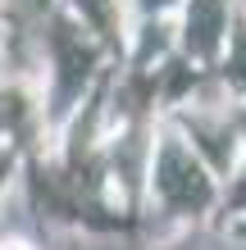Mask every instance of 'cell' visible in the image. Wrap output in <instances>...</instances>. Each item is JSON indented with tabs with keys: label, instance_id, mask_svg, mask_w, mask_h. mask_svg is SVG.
<instances>
[{
	"label": "cell",
	"instance_id": "7a4b0ae2",
	"mask_svg": "<svg viewBox=\"0 0 246 250\" xmlns=\"http://www.w3.org/2000/svg\"><path fill=\"white\" fill-rule=\"evenodd\" d=\"M228 32V5L224 0H187V19H182V46L196 60H210L219 50V41Z\"/></svg>",
	"mask_w": 246,
	"mask_h": 250
},
{
	"label": "cell",
	"instance_id": "3957f363",
	"mask_svg": "<svg viewBox=\"0 0 246 250\" xmlns=\"http://www.w3.org/2000/svg\"><path fill=\"white\" fill-rule=\"evenodd\" d=\"M242 127H246V119H242Z\"/></svg>",
	"mask_w": 246,
	"mask_h": 250
},
{
	"label": "cell",
	"instance_id": "6da1fadb",
	"mask_svg": "<svg viewBox=\"0 0 246 250\" xmlns=\"http://www.w3.org/2000/svg\"><path fill=\"white\" fill-rule=\"evenodd\" d=\"M151 196L164 205V214H201L214 200V187L201 168V159L187 150L182 137L151 141Z\"/></svg>",
	"mask_w": 246,
	"mask_h": 250
}]
</instances>
